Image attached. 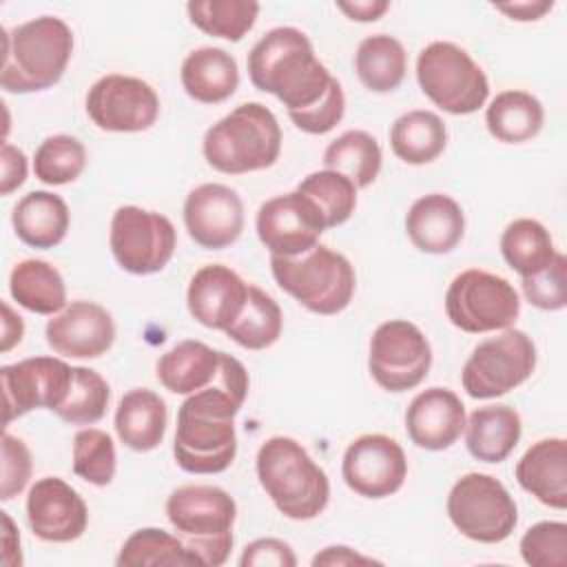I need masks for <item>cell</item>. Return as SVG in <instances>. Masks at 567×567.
I'll list each match as a JSON object with an SVG mask.
<instances>
[{"label": "cell", "instance_id": "42", "mask_svg": "<svg viewBox=\"0 0 567 567\" xmlns=\"http://www.w3.org/2000/svg\"><path fill=\"white\" fill-rule=\"evenodd\" d=\"M117 454L113 439L97 427H84L73 436V472L91 485L104 487L113 481Z\"/></svg>", "mask_w": 567, "mask_h": 567}, {"label": "cell", "instance_id": "18", "mask_svg": "<svg viewBox=\"0 0 567 567\" xmlns=\"http://www.w3.org/2000/svg\"><path fill=\"white\" fill-rule=\"evenodd\" d=\"M184 226L197 246L228 248L244 230L241 197L230 186L215 182L195 186L184 202Z\"/></svg>", "mask_w": 567, "mask_h": 567}, {"label": "cell", "instance_id": "38", "mask_svg": "<svg viewBox=\"0 0 567 567\" xmlns=\"http://www.w3.org/2000/svg\"><path fill=\"white\" fill-rule=\"evenodd\" d=\"M186 11L204 33L239 42L255 27L259 4L252 0H193Z\"/></svg>", "mask_w": 567, "mask_h": 567}, {"label": "cell", "instance_id": "13", "mask_svg": "<svg viewBox=\"0 0 567 567\" xmlns=\"http://www.w3.org/2000/svg\"><path fill=\"white\" fill-rule=\"evenodd\" d=\"M430 365L432 348L414 323L390 319L372 332L368 370L379 388L388 392L412 390L427 377Z\"/></svg>", "mask_w": 567, "mask_h": 567}, {"label": "cell", "instance_id": "1", "mask_svg": "<svg viewBox=\"0 0 567 567\" xmlns=\"http://www.w3.org/2000/svg\"><path fill=\"white\" fill-rule=\"evenodd\" d=\"M248 383L244 363L221 352L215 383L179 405L173 456L184 472L219 474L230 467L237 454L235 414L246 401Z\"/></svg>", "mask_w": 567, "mask_h": 567}, {"label": "cell", "instance_id": "12", "mask_svg": "<svg viewBox=\"0 0 567 567\" xmlns=\"http://www.w3.org/2000/svg\"><path fill=\"white\" fill-rule=\"evenodd\" d=\"M111 252L131 275L159 272L173 257L177 233L173 221L140 206H120L111 219Z\"/></svg>", "mask_w": 567, "mask_h": 567}, {"label": "cell", "instance_id": "27", "mask_svg": "<svg viewBox=\"0 0 567 567\" xmlns=\"http://www.w3.org/2000/svg\"><path fill=\"white\" fill-rule=\"evenodd\" d=\"M168 410L164 399L148 388L128 390L115 410V432L135 452L155 450L166 434Z\"/></svg>", "mask_w": 567, "mask_h": 567}, {"label": "cell", "instance_id": "53", "mask_svg": "<svg viewBox=\"0 0 567 567\" xmlns=\"http://www.w3.org/2000/svg\"><path fill=\"white\" fill-rule=\"evenodd\" d=\"M2 312H4V319H2V346H0V350L9 352L13 346H18L22 341L24 323H22V317L16 315L7 301H2Z\"/></svg>", "mask_w": 567, "mask_h": 567}, {"label": "cell", "instance_id": "48", "mask_svg": "<svg viewBox=\"0 0 567 567\" xmlns=\"http://www.w3.org/2000/svg\"><path fill=\"white\" fill-rule=\"evenodd\" d=\"M0 162H2V177H0L2 186H0V193L2 195H11L27 179V155L18 146L4 142L2 144Z\"/></svg>", "mask_w": 567, "mask_h": 567}, {"label": "cell", "instance_id": "2", "mask_svg": "<svg viewBox=\"0 0 567 567\" xmlns=\"http://www.w3.org/2000/svg\"><path fill=\"white\" fill-rule=\"evenodd\" d=\"M248 78L255 89L272 93L288 113L312 109L334 82L308 35L295 27H277L259 38L248 53Z\"/></svg>", "mask_w": 567, "mask_h": 567}, {"label": "cell", "instance_id": "23", "mask_svg": "<svg viewBox=\"0 0 567 567\" xmlns=\"http://www.w3.org/2000/svg\"><path fill=\"white\" fill-rule=\"evenodd\" d=\"M405 230L421 252L445 255L461 244L465 215L458 202L450 195L430 193L410 206L405 215Z\"/></svg>", "mask_w": 567, "mask_h": 567}, {"label": "cell", "instance_id": "51", "mask_svg": "<svg viewBox=\"0 0 567 567\" xmlns=\"http://www.w3.org/2000/svg\"><path fill=\"white\" fill-rule=\"evenodd\" d=\"M2 523H4V532H2V563L7 567H20L22 565V554H20V536L13 527V520L7 512H2Z\"/></svg>", "mask_w": 567, "mask_h": 567}, {"label": "cell", "instance_id": "5", "mask_svg": "<svg viewBox=\"0 0 567 567\" xmlns=\"http://www.w3.org/2000/svg\"><path fill=\"white\" fill-rule=\"evenodd\" d=\"M204 159L219 173L244 175L270 168L281 153V128L261 102H244L204 135Z\"/></svg>", "mask_w": 567, "mask_h": 567}, {"label": "cell", "instance_id": "11", "mask_svg": "<svg viewBox=\"0 0 567 567\" xmlns=\"http://www.w3.org/2000/svg\"><path fill=\"white\" fill-rule=\"evenodd\" d=\"M534 368L536 346L532 337L507 328L472 350L461 370V383L472 399H496L525 383Z\"/></svg>", "mask_w": 567, "mask_h": 567}, {"label": "cell", "instance_id": "4", "mask_svg": "<svg viewBox=\"0 0 567 567\" xmlns=\"http://www.w3.org/2000/svg\"><path fill=\"white\" fill-rule=\"evenodd\" d=\"M257 478L275 507L292 520L317 518L330 501L328 474L290 436H270L257 452Z\"/></svg>", "mask_w": 567, "mask_h": 567}, {"label": "cell", "instance_id": "19", "mask_svg": "<svg viewBox=\"0 0 567 567\" xmlns=\"http://www.w3.org/2000/svg\"><path fill=\"white\" fill-rule=\"evenodd\" d=\"M27 520L33 536L40 540L71 543L84 534L89 507L66 481L44 476L35 481L27 494Z\"/></svg>", "mask_w": 567, "mask_h": 567}, {"label": "cell", "instance_id": "43", "mask_svg": "<svg viewBox=\"0 0 567 567\" xmlns=\"http://www.w3.org/2000/svg\"><path fill=\"white\" fill-rule=\"evenodd\" d=\"M520 556L532 567H565L567 525L563 520H540L520 538Z\"/></svg>", "mask_w": 567, "mask_h": 567}, {"label": "cell", "instance_id": "24", "mask_svg": "<svg viewBox=\"0 0 567 567\" xmlns=\"http://www.w3.org/2000/svg\"><path fill=\"white\" fill-rule=\"evenodd\" d=\"M518 485L554 509L567 507V443L565 439L536 441L516 463Z\"/></svg>", "mask_w": 567, "mask_h": 567}, {"label": "cell", "instance_id": "26", "mask_svg": "<svg viewBox=\"0 0 567 567\" xmlns=\"http://www.w3.org/2000/svg\"><path fill=\"white\" fill-rule=\"evenodd\" d=\"M71 213L66 202L49 190L27 193L11 213V224L16 237L31 248H53L58 246L69 230Z\"/></svg>", "mask_w": 567, "mask_h": 567}, {"label": "cell", "instance_id": "41", "mask_svg": "<svg viewBox=\"0 0 567 567\" xmlns=\"http://www.w3.org/2000/svg\"><path fill=\"white\" fill-rule=\"evenodd\" d=\"M111 390L104 377L91 368L73 365V381L66 401L55 410V414L71 425L97 423L109 408Z\"/></svg>", "mask_w": 567, "mask_h": 567}, {"label": "cell", "instance_id": "52", "mask_svg": "<svg viewBox=\"0 0 567 567\" xmlns=\"http://www.w3.org/2000/svg\"><path fill=\"white\" fill-rule=\"evenodd\" d=\"M551 7H554V2H514V4H494V9H498V11L507 13L512 20H520V22L538 20V18H543Z\"/></svg>", "mask_w": 567, "mask_h": 567}, {"label": "cell", "instance_id": "34", "mask_svg": "<svg viewBox=\"0 0 567 567\" xmlns=\"http://www.w3.org/2000/svg\"><path fill=\"white\" fill-rule=\"evenodd\" d=\"M381 146L365 131H346L323 151V166L346 175L357 188L370 186L381 171Z\"/></svg>", "mask_w": 567, "mask_h": 567}, {"label": "cell", "instance_id": "31", "mask_svg": "<svg viewBox=\"0 0 567 567\" xmlns=\"http://www.w3.org/2000/svg\"><path fill=\"white\" fill-rule=\"evenodd\" d=\"M447 146L445 122L432 111H408L390 128V148L405 164H430Z\"/></svg>", "mask_w": 567, "mask_h": 567}, {"label": "cell", "instance_id": "39", "mask_svg": "<svg viewBox=\"0 0 567 567\" xmlns=\"http://www.w3.org/2000/svg\"><path fill=\"white\" fill-rule=\"evenodd\" d=\"M297 190L312 199L326 221V228L346 224L357 208V186L346 175L330 168L306 175Z\"/></svg>", "mask_w": 567, "mask_h": 567}, {"label": "cell", "instance_id": "10", "mask_svg": "<svg viewBox=\"0 0 567 567\" xmlns=\"http://www.w3.org/2000/svg\"><path fill=\"white\" fill-rule=\"evenodd\" d=\"M445 312L452 326L470 334L507 330L520 315V299L505 277L470 268L452 279Z\"/></svg>", "mask_w": 567, "mask_h": 567}, {"label": "cell", "instance_id": "3", "mask_svg": "<svg viewBox=\"0 0 567 567\" xmlns=\"http://www.w3.org/2000/svg\"><path fill=\"white\" fill-rule=\"evenodd\" d=\"M0 86L7 93H35L58 84L73 53L69 24L53 16H40L16 29H2Z\"/></svg>", "mask_w": 567, "mask_h": 567}, {"label": "cell", "instance_id": "20", "mask_svg": "<svg viewBox=\"0 0 567 567\" xmlns=\"http://www.w3.org/2000/svg\"><path fill=\"white\" fill-rule=\"evenodd\" d=\"M44 337L55 354L97 359L115 341V323L106 308L93 301H71L47 321Z\"/></svg>", "mask_w": 567, "mask_h": 567}, {"label": "cell", "instance_id": "40", "mask_svg": "<svg viewBox=\"0 0 567 567\" xmlns=\"http://www.w3.org/2000/svg\"><path fill=\"white\" fill-rule=\"evenodd\" d=\"M86 166V151L73 135L47 137L33 155V173L49 186H62L75 182Z\"/></svg>", "mask_w": 567, "mask_h": 567}, {"label": "cell", "instance_id": "7", "mask_svg": "<svg viewBox=\"0 0 567 567\" xmlns=\"http://www.w3.org/2000/svg\"><path fill=\"white\" fill-rule=\"evenodd\" d=\"M270 270L277 286L315 315H339L357 288L348 257L321 244L297 257L270 255Z\"/></svg>", "mask_w": 567, "mask_h": 567}, {"label": "cell", "instance_id": "17", "mask_svg": "<svg viewBox=\"0 0 567 567\" xmlns=\"http://www.w3.org/2000/svg\"><path fill=\"white\" fill-rule=\"evenodd\" d=\"M341 474L354 494L385 498L401 489L408 476V458L392 436L363 434L346 447Z\"/></svg>", "mask_w": 567, "mask_h": 567}, {"label": "cell", "instance_id": "46", "mask_svg": "<svg viewBox=\"0 0 567 567\" xmlns=\"http://www.w3.org/2000/svg\"><path fill=\"white\" fill-rule=\"evenodd\" d=\"M31 452L18 436L4 432L2 436V487L0 498L11 501L16 498L31 478Z\"/></svg>", "mask_w": 567, "mask_h": 567}, {"label": "cell", "instance_id": "25", "mask_svg": "<svg viewBox=\"0 0 567 567\" xmlns=\"http://www.w3.org/2000/svg\"><path fill=\"white\" fill-rule=\"evenodd\" d=\"M179 80L186 95L195 102L219 104L237 91L239 69L228 51L219 47H202L184 58Z\"/></svg>", "mask_w": 567, "mask_h": 567}, {"label": "cell", "instance_id": "6", "mask_svg": "<svg viewBox=\"0 0 567 567\" xmlns=\"http://www.w3.org/2000/svg\"><path fill=\"white\" fill-rule=\"evenodd\" d=\"M166 518L202 567H219L233 549L237 505L215 485H182L166 498Z\"/></svg>", "mask_w": 567, "mask_h": 567}, {"label": "cell", "instance_id": "36", "mask_svg": "<svg viewBox=\"0 0 567 567\" xmlns=\"http://www.w3.org/2000/svg\"><path fill=\"white\" fill-rule=\"evenodd\" d=\"M117 567H195L199 560L186 549L177 534L157 527H142L133 532L120 554ZM202 567V565H199Z\"/></svg>", "mask_w": 567, "mask_h": 567}, {"label": "cell", "instance_id": "44", "mask_svg": "<svg viewBox=\"0 0 567 567\" xmlns=\"http://www.w3.org/2000/svg\"><path fill=\"white\" fill-rule=\"evenodd\" d=\"M567 259L563 252H556L551 264L536 275L523 277L525 299L540 310H563L567 303Z\"/></svg>", "mask_w": 567, "mask_h": 567}, {"label": "cell", "instance_id": "14", "mask_svg": "<svg viewBox=\"0 0 567 567\" xmlns=\"http://www.w3.org/2000/svg\"><path fill=\"white\" fill-rule=\"evenodd\" d=\"M86 113L102 131L140 133L155 124L159 97L155 89L140 78L109 73L89 89Z\"/></svg>", "mask_w": 567, "mask_h": 567}, {"label": "cell", "instance_id": "9", "mask_svg": "<svg viewBox=\"0 0 567 567\" xmlns=\"http://www.w3.org/2000/svg\"><path fill=\"white\" fill-rule=\"evenodd\" d=\"M447 516L465 538L485 545L503 543L518 523V509L507 487L481 472H470L452 485Z\"/></svg>", "mask_w": 567, "mask_h": 567}, {"label": "cell", "instance_id": "22", "mask_svg": "<svg viewBox=\"0 0 567 567\" xmlns=\"http://www.w3.org/2000/svg\"><path fill=\"white\" fill-rule=\"evenodd\" d=\"M465 405L447 388L419 392L405 410V432L416 447L439 452L452 447L465 430Z\"/></svg>", "mask_w": 567, "mask_h": 567}, {"label": "cell", "instance_id": "29", "mask_svg": "<svg viewBox=\"0 0 567 567\" xmlns=\"http://www.w3.org/2000/svg\"><path fill=\"white\" fill-rule=\"evenodd\" d=\"M221 352L202 341L186 339L164 352L155 365L157 381L173 394H193L215 383Z\"/></svg>", "mask_w": 567, "mask_h": 567}, {"label": "cell", "instance_id": "45", "mask_svg": "<svg viewBox=\"0 0 567 567\" xmlns=\"http://www.w3.org/2000/svg\"><path fill=\"white\" fill-rule=\"evenodd\" d=\"M343 113H346V95H343L339 80L334 78L326 97L319 104H315L312 109L301 111V113H288V117L292 120V124L299 131L310 133V135H323L341 122Z\"/></svg>", "mask_w": 567, "mask_h": 567}, {"label": "cell", "instance_id": "21", "mask_svg": "<svg viewBox=\"0 0 567 567\" xmlns=\"http://www.w3.org/2000/svg\"><path fill=\"white\" fill-rule=\"evenodd\" d=\"M248 299V284L224 264L202 266L188 284L186 306L190 317L213 330H226L237 321Z\"/></svg>", "mask_w": 567, "mask_h": 567}, {"label": "cell", "instance_id": "8", "mask_svg": "<svg viewBox=\"0 0 567 567\" xmlns=\"http://www.w3.org/2000/svg\"><path fill=\"white\" fill-rule=\"evenodd\" d=\"M416 80L421 91L452 115L478 111L489 95L485 71L454 42H430L416 58Z\"/></svg>", "mask_w": 567, "mask_h": 567}, {"label": "cell", "instance_id": "30", "mask_svg": "<svg viewBox=\"0 0 567 567\" xmlns=\"http://www.w3.org/2000/svg\"><path fill=\"white\" fill-rule=\"evenodd\" d=\"M9 292L18 306L35 315H58L66 308V286L55 266L44 259H24L9 275Z\"/></svg>", "mask_w": 567, "mask_h": 567}, {"label": "cell", "instance_id": "32", "mask_svg": "<svg viewBox=\"0 0 567 567\" xmlns=\"http://www.w3.org/2000/svg\"><path fill=\"white\" fill-rule=\"evenodd\" d=\"M545 122V109L538 97L527 91H503L498 93L487 111L485 124L492 137L505 144H523L536 137Z\"/></svg>", "mask_w": 567, "mask_h": 567}, {"label": "cell", "instance_id": "47", "mask_svg": "<svg viewBox=\"0 0 567 567\" xmlns=\"http://www.w3.org/2000/svg\"><path fill=\"white\" fill-rule=\"evenodd\" d=\"M241 567H295L297 556L292 547L279 538H257L244 547V554L239 558Z\"/></svg>", "mask_w": 567, "mask_h": 567}, {"label": "cell", "instance_id": "33", "mask_svg": "<svg viewBox=\"0 0 567 567\" xmlns=\"http://www.w3.org/2000/svg\"><path fill=\"white\" fill-rule=\"evenodd\" d=\"M354 69L365 89L374 93H390L399 89L405 78L408 53L392 35H368L354 53Z\"/></svg>", "mask_w": 567, "mask_h": 567}, {"label": "cell", "instance_id": "35", "mask_svg": "<svg viewBox=\"0 0 567 567\" xmlns=\"http://www.w3.org/2000/svg\"><path fill=\"white\" fill-rule=\"evenodd\" d=\"M501 252L512 270L523 277L536 275L556 257L549 230L529 217L514 219L501 235Z\"/></svg>", "mask_w": 567, "mask_h": 567}, {"label": "cell", "instance_id": "37", "mask_svg": "<svg viewBox=\"0 0 567 567\" xmlns=\"http://www.w3.org/2000/svg\"><path fill=\"white\" fill-rule=\"evenodd\" d=\"M284 326V315L279 303L261 288L248 286V299L233 326L224 332L246 350H266L270 348Z\"/></svg>", "mask_w": 567, "mask_h": 567}, {"label": "cell", "instance_id": "28", "mask_svg": "<svg viewBox=\"0 0 567 567\" xmlns=\"http://www.w3.org/2000/svg\"><path fill=\"white\" fill-rule=\"evenodd\" d=\"M523 423L512 405L496 403L476 408L465 421L467 452L483 463L505 461L518 445Z\"/></svg>", "mask_w": 567, "mask_h": 567}, {"label": "cell", "instance_id": "16", "mask_svg": "<svg viewBox=\"0 0 567 567\" xmlns=\"http://www.w3.org/2000/svg\"><path fill=\"white\" fill-rule=\"evenodd\" d=\"M259 241L277 257H297L319 244L326 221L319 208L299 190L264 202L255 219Z\"/></svg>", "mask_w": 567, "mask_h": 567}, {"label": "cell", "instance_id": "50", "mask_svg": "<svg viewBox=\"0 0 567 567\" xmlns=\"http://www.w3.org/2000/svg\"><path fill=\"white\" fill-rule=\"evenodd\" d=\"M337 9H341L350 20L374 22L390 9V2L388 0H363V2L354 0V2H337Z\"/></svg>", "mask_w": 567, "mask_h": 567}, {"label": "cell", "instance_id": "49", "mask_svg": "<svg viewBox=\"0 0 567 567\" xmlns=\"http://www.w3.org/2000/svg\"><path fill=\"white\" fill-rule=\"evenodd\" d=\"M370 563H379V560H374L370 556H363V554H359V551H354L352 547H346V545H330L312 558L315 567H319V565L343 567V565H370Z\"/></svg>", "mask_w": 567, "mask_h": 567}, {"label": "cell", "instance_id": "15", "mask_svg": "<svg viewBox=\"0 0 567 567\" xmlns=\"http://www.w3.org/2000/svg\"><path fill=\"white\" fill-rule=\"evenodd\" d=\"M4 392V425L13 419L47 408L55 412L69 396L73 365L55 357H31L11 365H2Z\"/></svg>", "mask_w": 567, "mask_h": 567}]
</instances>
